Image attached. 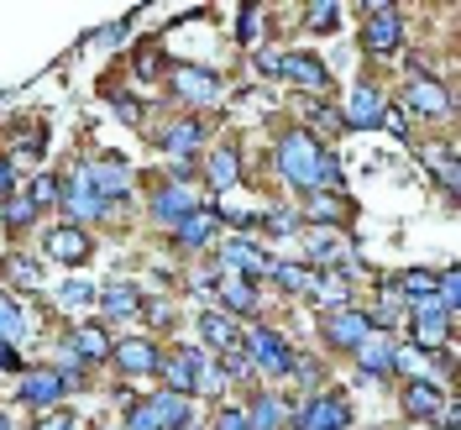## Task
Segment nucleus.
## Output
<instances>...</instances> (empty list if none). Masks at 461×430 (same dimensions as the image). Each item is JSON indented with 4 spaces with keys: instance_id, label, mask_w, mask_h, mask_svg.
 <instances>
[{
    "instance_id": "obj_9",
    "label": "nucleus",
    "mask_w": 461,
    "mask_h": 430,
    "mask_svg": "<svg viewBox=\"0 0 461 430\" xmlns=\"http://www.w3.org/2000/svg\"><path fill=\"white\" fill-rule=\"evenodd\" d=\"M221 262H226V268H236V273H247V279L273 273L267 252H262V247H252V242H226V247H221Z\"/></svg>"
},
{
    "instance_id": "obj_37",
    "label": "nucleus",
    "mask_w": 461,
    "mask_h": 430,
    "mask_svg": "<svg viewBox=\"0 0 461 430\" xmlns=\"http://www.w3.org/2000/svg\"><path fill=\"white\" fill-rule=\"evenodd\" d=\"M221 299L230 310H252V288H241V284H221Z\"/></svg>"
},
{
    "instance_id": "obj_43",
    "label": "nucleus",
    "mask_w": 461,
    "mask_h": 430,
    "mask_svg": "<svg viewBox=\"0 0 461 430\" xmlns=\"http://www.w3.org/2000/svg\"><path fill=\"white\" fill-rule=\"evenodd\" d=\"M310 210H315V221H341V200H315Z\"/></svg>"
},
{
    "instance_id": "obj_25",
    "label": "nucleus",
    "mask_w": 461,
    "mask_h": 430,
    "mask_svg": "<svg viewBox=\"0 0 461 430\" xmlns=\"http://www.w3.org/2000/svg\"><path fill=\"white\" fill-rule=\"evenodd\" d=\"M22 325H27V320H22V305H16L11 294H0V342L16 346L22 342Z\"/></svg>"
},
{
    "instance_id": "obj_19",
    "label": "nucleus",
    "mask_w": 461,
    "mask_h": 430,
    "mask_svg": "<svg viewBox=\"0 0 461 430\" xmlns=\"http://www.w3.org/2000/svg\"><path fill=\"white\" fill-rule=\"evenodd\" d=\"M58 394H63V373H53V368H37V373H27V383H22V399L27 404H53Z\"/></svg>"
},
{
    "instance_id": "obj_35",
    "label": "nucleus",
    "mask_w": 461,
    "mask_h": 430,
    "mask_svg": "<svg viewBox=\"0 0 461 430\" xmlns=\"http://www.w3.org/2000/svg\"><path fill=\"white\" fill-rule=\"evenodd\" d=\"M320 189H341V163L330 152H320Z\"/></svg>"
},
{
    "instance_id": "obj_45",
    "label": "nucleus",
    "mask_w": 461,
    "mask_h": 430,
    "mask_svg": "<svg viewBox=\"0 0 461 430\" xmlns=\"http://www.w3.org/2000/svg\"><path fill=\"white\" fill-rule=\"evenodd\" d=\"M215 430H247V415H241V409H221Z\"/></svg>"
},
{
    "instance_id": "obj_33",
    "label": "nucleus",
    "mask_w": 461,
    "mask_h": 430,
    "mask_svg": "<svg viewBox=\"0 0 461 430\" xmlns=\"http://www.w3.org/2000/svg\"><path fill=\"white\" fill-rule=\"evenodd\" d=\"M273 425H278V404H273L267 394H262V399H258V409L247 415V430H273Z\"/></svg>"
},
{
    "instance_id": "obj_10",
    "label": "nucleus",
    "mask_w": 461,
    "mask_h": 430,
    "mask_svg": "<svg viewBox=\"0 0 461 430\" xmlns=\"http://www.w3.org/2000/svg\"><path fill=\"white\" fill-rule=\"evenodd\" d=\"M446 325H451V316L435 299H414V336L425 346H446Z\"/></svg>"
},
{
    "instance_id": "obj_21",
    "label": "nucleus",
    "mask_w": 461,
    "mask_h": 430,
    "mask_svg": "<svg viewBox=\"0 0 461 430\" xmlns=\"http://www.w3.org/2000/svg\"><path fill=\"white\" fill-rule=\"evenodd\" d=\"M68 352H74V357H85V362H95V357H105V352H111V336H105L100 325H79V331H74V342H68Z\"/></svg>"
},
{
    "instance_id": "obj_39",
    "label": "nucleus",
    "mask_w": 461,
    "mask_h": 430,
    "mask_svg": "<svg viewBox=\"0 0 461 430\" xmlns=\"http://www.w3.org/2000/svg\"><path fill=\"white\" fill-rule=\"evenodd\" d=\"M58 200V184L53 178H37V184H32V210H37V205H53Z\"/></svg>"
},
{
    "instance_id": "obj_1",
    "label": "nucleus",
    "mask_w": 461,
    "mask_h": 430,
    "mask_svg": "<svg viewBox=\"0 0 461 430\" xmlns=\"http://www.w3.org/2000/svg\"><path fill=\"white\" fill-rule=\"evenodd\" d=\"M278 169H284L288 184L320 189V147L310 142L304 132H294V137H284V147H278Z\"/></svg>"
},
{
    "instance_id": "obj_7",
    "label": "nucleus",
    "mask_w": 461,
    "mask_h": 430,
    "mask_svg": "<svg viewBox=\"0 0 461 430\" xmlns=\"http://www.w3.org/2000/svg\"><path fill=\"white\" fill-rule=\"evenodd\" d=\"M273 74H284L304 89H325V69L310 53H273Z\"/></svg>"
},
{
    "instance_id": "obj_17",
    "label": "nucleus",
    "mask_w": 461,
    "mask_h": 430,
    "mask_svg": "<svg viewBox=\"0 0 461 430\" xmlns=\"http://www.w3.org/2000/svg\"><path fill=\"white\" fill-rule=\"evenodd\" d=\"M95 305H100L111 320H131V316H137V305H142V294H137L131 284H111V288H100V299H95Z\"/></svg>"
},
{
    "instance_id": "obj_36",
    "label": "nucleus",
    "mask_w": 461,
    "mask_h": 430,
    "mask_svg": "<svg viewBox=\"0 0 461 430\" xmlns=\"http://www.w3.org/2000/svg\"><path fill=\"white\" fill-rule=\"evenodd\" d=\"M11 279H16L22 288H37V284H42V273H37L27 258H11Z\"/></svg>"
},
{
    "instance_id": "obj_42",
    "label": "nucleus",
    "mask_w": 461,
    "mask_h": 430,
    "mask_svg": "<svg viewBox=\"0 0 461 430\" xmlns=\"http://www.w3.org/2000/svg\"><path fill=\"white\" fill-rule=\"evenodd\" d=\"M37 430H85V425H79V415H48Z\"/></svg>"
},
{
    "instance_id": "obj_47",
    "label": "nucleus",
    "mask_w": 461,
    "mask_h": 430,
    "mask_svg": "<svg viewBox=\"0 0 461 430\" xmlns=\"http://www.w3.org/2000/svg\"><path fill=\"white\" fill-rule=\"evenodd\" d=\"M377 126H388L393 137H403V111H388V105H383V121H377Z\"/></svg>"
},
{
    "instance_id": "obj_24",
    "label": "nucleus",
    "mask_w": 461,
    "mask_h": 430,
    "mask_svg": "<svg viewBox=\"0 0 461 430\" xmlns=\"http://www.w3.org/2000/svg\"><path fill=\"white\" fill-rule=\"evenodd\" d=\"M189 210H194V200H189V195H184L178 184H173V189H163V195L152 200V215H158V221H173V226H178V221H184Z\"/></svg>"
},
{
    "instance_id": "obj_23",
    "label": "nucleus",
    "mask_w": 461,
    "mask_h": 430,
    "mask_svg": "<svg viewBox=\"0 0 461 430\" xmlns=\"http://www.w3.org/2000/svg\"><path fill=\"white\" fill-rule=\"evenodd\" d=\"M210 231H215V210H189L178 221V242L184 247H200V242H210Z\"/></svg>"
},
{
    "instance_id": "obj_50",
    "label": "nucleus",
    "mask_w": 461,
    "mask_h": 430,
    "mask_svg": "<svg viewBox=\"0 0 461 430\" xmlns=\"http://www.w3.org/2000/svg\"><path fill=\"white\" fill-rule=\"evenodd\" d=\"M0 430H11V415H5V409H0Z\"/></svg>"
},
{
    "instance_id": "obj_18",
    "label": "nucleus",
    "mask_w": 461,
    "mask_h": 430,
    "mask_svg": "<svg viewBox=\"0 0 461 430\" xmlns=\"http://www.w3.org/2000/svg\"><path fill=\"white\" fill-rule=\"evenodd\" d=\"M346 121H351V126H377V121H383V100H377L367 85H357L351 100H346Z\"/></svg>"
},
{
    "instance_id": "obj_3",
    "label": "nucleus",
    "mask_w": 461,
    "mask_h": 430,
    "mask_svg": "<svg viewBox=\"0 0 461 430\" xmlns=\"http://www.w3.org/2000/svg\"><path fill=\"white\" fill-rule=\"evenodd\" d=\"M241 346L252 352V362H258L262 373H294V352H288L284 336H273V331H252Z\"/></svg>"
},
{
    "instance_id": "obj_46",
    "label": "nucleus",
    "mask_w": 461,
    "mask_h": 430,
    "mask_svg": "<svg viewBox=\"0 0 461 430\" xmlns=\"http://www.w3.org/2000/svg\"><path fill=\"white\" fill-rule=\"evenodd\" d=\"M435 420H440V430H456V425H461V415H456V404L446 399V404H440V415H435Z\"/></svg>"
},
{
    "instance_id": "obj_38",
    "label": "nucleus",
    "mask_w": 461,
    "mask_h": 430,
    "mask_svg": "<svg viewBox=\"0 0 461 430\" xmlns=\"http://www.w3.org/2000/svg\"><path fill=\"white\" fill-rule=\"evenodd\" d=\"M258 32H262V16H258V11H241V22H236V37H241V42H258Z\"/></svg>"
},
{
    "instance_id": "obj_40",
    "label": "nucleus",
    "mask_w": 461,
    "mask_h": 430,
    "mask_svg": "<svg viewBox=\"0 0 461 430\" xmlns=\"http://www.w3.org/2000/svg\"><path fill=\"white\" fill-rule=\"evenodd\" d=\"M32 215H37V210H32V200H11V205H5V221H11V226H27Z\"/></svg>"
},
{
    "instance_id": "obj_12",
    "label": "nucleus",
    "mask_w": 461,
    "mask_h": 430,
    "mask_svg": "<svg viewBox=\"0 0 461 430\" xmlns=\"http://www.w3.org/2000/svg\"><path fill=\"white\" fill-rule=\"evenodd\" d=\"M48 258H58V262H85L89 258V236L79 226L48 231Z\"/></svg>"
},
{
    "instance_id": "obj_5",
    "label": "nucleus",
    "mask_w": 461,
    "mask_h": 430,
    "mask_svg": "<svg viewBox=\"0 0 461 430\" xmlns=\"http://www.w3.org/2000/svg\"><path fill=\"white\" fill-rule=\"evenodd\" d=\"M325 336L336 346H346V352H357V346L373 336V320L357 316V310H330V316H325Z\"/></svg>"
},
{
    "instance_id": "obj_4",
    "label": "nucleus",
    "mask_w": 461,
    "mask_h": 430,
    "mask_svg": "<svg viewBox=\"0 0 461 430\" xmlns=\"http://www.w3.org/2000/svg\"><path fill=\"white\" fill-rule=\"evenodd\" d=\"M362 48H367V53H393V48H399V11H393V5H373V11H367Z\"/></svg>"
},
{
    "instance_id": "obj_44",
    "label": "nucleus",
    "mask_w": 461,
    "mask_h": 430,
    "mask_svg": "<svg viewBox=\"0 0 461 430\" xmlns=\"http://www.w3.org/2000/svg\"><path fill=\"white\" fill-rule=\"evenodd\" d=\"M393 368H409V373H425V357H420V352H393Z\"/></svg>"
},
{
    "instance_id": "obj_27",
    "label": "nucleus",
    "mask_w": 461,
    "mask_h": 430,
    "mask_svg": "<svg viewBox=\"0 0 461 430\" xmlns=\"http://www.w3.org/2000/svg\"><path fill=\"white\" fill-rule=\"evenodd\" d=\"M435 288H440V310H446V316H456V310H461V279H456V268H446V273L435 279Z\"/></svg>"
},
{
    "instance_id": "obj_26",
    "label": "nucleus",
    "mask_w": 461,
    "mask_h": 430,
    "mask_svg": "<svg viewBox=\"0 0 461 430\" xmlns=\"http://www.w3.org/2000/svg\"><path fill=\"white\" fill-rule=\"evenodd\" d=\"M210 184L215 189H236V152L230 147H215L210 152Z\"/></svg>"
},
{
    "instance_id": "obj_8",
    "label": "nucleus",
    "mask_w": 461,
    "mask_h": 430,
    "mask_svg": "<svg viewBox=\"0 0 461 430\" xmlns=\"http://www.w3.org/2000/svg\"><path fill=\"white\" fill-rule=\"evenodd\" d=\"M299 430H346V404L330 394H315L299 415Z\"/></svg>"
},
{
    "instance_id": "obj_32",
    "label": "nucleus",
    "mask_w": 461,
    "mask_h": 430,
    "mask_svg": "<svg viewBox=\"0 0 461 430\" xmlns=\"http://www.w3.org/2000/svg\"><path fill=\"white\" fill-rule=\"evenodd\" d=\"M304 16H310V27H315V32H330L336 22H341V5H330V0H315Z\"/></svg>"
},
{
    "instance_id": "obj_49",
    "label": "nucleus",
    "mask_w": 461,
    "mask_h": 430,
    "mask_svg": "<svg viewBox=\"0 0 461 430\" xmlns=\"http://www.w3.org/2000/svg\"><path fill=\"white\" fill-rule=\"evenodd\" d=\"M0 189H16V173H11V163H0Z\"/></svg>"
},
{
    "instance_id": "obj_20",
    "label": "nucleus",
    "mask_w": 461,
    "mask_h": 430,
    "mask_svg": "<svg viewBox=\"0 0 461 430\" xmlns=\"http://www.w3.org/2000/svg\"><path fill=\"white\" fill-rule=\"evenodd\" d=\"M200 331H204V342L215 346V352H241V331H236L226 316H215V310L200 316Z\"/></svg>"
},
{
    "instance_id": "obj_34",
    "label": "nucleus",
    "mask_w": 461,
    "mask_h": 430,
    "mask_svg": "<svg viewBox=\"0 0 461 430\" xmlns=\"http://www.w3.org/2000/svg\"><path fill=\"white\" fill-rule=\"evenodd\" d=\"M95 299H100V294H95L89 284H79V279L63 284V305H68V310H85V305H95Z\"/></svg>"
},
{
    "instance_id": "obj_6",
    "label": "nucleus",
    "mask_w": 461,
    "mask_h": 430,
    "mask_svg": "<svg viewBox=\"0 0 461 430\" xmlns=\"http://www.w3.org/2000/svg\"><path fill=\"white\" fill-rule=\"evenodd\" d=\"M173 89H178L184 100H194V105H204V100H215V95H221V79H215L210 69H194V63H178V69H173Z\"/></svg>"
},
{
    "instance_id": "obj_51",
    "label": "nucleus",
    "mask_w": 461,
    "mask_h": 430,
    "mask_svg": "<svg viewBox=\"0 0 461 430\" xmlns=\"http://www.w3.org/2000/svg\"><path fill=\"white\" fill-rule=\"evenodd\" d=\"M0 100H5V95H0Z\"/></svg>"
},
{
    "instance_id": "obj_2",
    "label": "nucleus",
    "mask_w": 461,
    "mask_h": 430,
    "mask_svg": "<svg viewBox=\"0 0 461 430\" xmlns=\"http://www.w3.org/2000/svg\"><path fill=\"white\" fill-rule=\"evenodd\" d=\"M189 420V404L178 399V394H158V399H147L131 409V430H173Z\"/></svg>"
},
{
    "instance_id": "obj_11",
    "label": "nucleus",
    "mask_w": 461,
    "mask_h": 430,
    "mask_svg": "<svg viewBox=\"0 0 461 430\" xmlns=\"http://www.w3.org/2000/svg\"><path fill=\"white\" fill-rule=\"evenodd\" d=\"M440 404H446V389H435V383H425V378H414V383L403 389V409H409L414 420H435Z\"/></svg>"
},
{
    "instance_id": "obj_29",
    "label": "nucleus",
    "mask_w": 461,
    "mask_h": 430,
    "mask_svg": "<svg viewBox=\"0 0 461 430\" xmlns=\"http://www.w3.org/2000/svg\"><path fill=\"white\" fill-rule=\"evenodd\" d=\"M200 137H204L200 121H178V126H168V152H189Z\"/></svg>"
},
{
    "instance_id": "obj_48",
    "label": "nucleus",
    "mask_w": 461,
    "mask_h": 430,
    "mask_svg": "<svg viewBox=\"0 0 461 430\" xmlns=\"http://www.w3.org/2000/svg\"><path fill=\"white\" fill-rule=\"evenodd\" d=\"M16 362H22V357H16V346L0 342V368H16Z\"/></svg>"
},
{
    "instance_id": "obj_31",
    "label": "nucleus",
    "mask_w": 461,
    "mask_h": 430,
    "mask_svg": "<svg viewBox=\"0 0 461 430\" xmlns=\"http://www.w3.org/2000/svg\"><path fill=\"white\" fill-rule=\"evenodd\" d=\"M310 258H320V262H341V258H346V242L325 231V236H315V242H310Z\"/></svg>"
},
{
    "instance_id": "obj_28",
    "label": "nucleus",
    "mask_w": 461,
    "mask_h": 430,
    "mask_svg": "<svg viewBox=\"0 0 461 430\" xmlns=\"http://www.w3.org/2000/svg\"><path fill=\"white\" fill-rule=\"evenodd\" d=\"M399 288H403V294H414V299H430V294H435V273H430V268H409V273L399 279Z\"/></svg>"
},
{
    "instance_id": "obj_30",
    "label": "nucleus",
    "mask_w": 461,
    "mask_h": 430,
    "mask_svg": "<svg viewBox=\"0 0 461 430\" xmlns=\"http://www.w3.org/2000/svg\"><path fill=\"white\" fill-rule=\"evenodd\" d=\"M273 279H278L284 288H294V294H299V288H315V273H310V268H294V262L273 268Z\"/></svg>"
},
{
    "instance_id": "obj_14",
    "label": "nucleus",
    "mask_w": 461,
    "mask_h": 430,
    "mask_svg": "<svg viewBox=\"0 0 461 430\" xmlns=\"http://www.w3.org/2000/svg\"><path fill=\"white\" fill-rule=\"evenodd\" d=\"M393 352H399V346L388 342V336H367V342L357 346V362H362V373L388 378L393 373Z\"/></svg>"
},
{
    "instance_id": "obj_13",
    "label": "nucleus",
    "mask_w": 461,
    "mask_h": 430,
    "mask_svg": "<svg viewBox=\"0 0 461 430\" xmlns=\"http://www.w3.org/2000/svg\"><path fill=\"white\" fill-rule=\"evenodd\" d=\"M58 200L74 210V221H95V215H105V200H100V195H95V189L85 184V173H79L68 189H58Z\"/></svg>"
},
{
    "instance_id": "obj_41",
    "label": "nucleus",
    "mask_w": 461,
    "mask_h": 430,
    "mask_svg": "<svg viewBox=\"0 0 461 430\" xmlns=\"http://www.w3.org/2000/svg\"><path fill=\"white\" fill-rule=\"evenodd\" d=\"M435 169H440V184H446V189H456V158H451V147L435 158Z\"/></svg>"
},
{
    "instance_id": "obj_15",
    "label": "nucleus",
    "mask_w": 461,
    "mask_h": 430,
    "mask_svg": "<svg viewBox=\"0 0 461 430\" xmlns=\"http://www.w3.org/2000/svg\"><path fill=\"white\" fill-rule=\"evenodd\" d=\"M79 173H85V184L100 195V200H115V195H126V189H131V178L115 169V163H89V169H79Z\"/></svg>"
},
{
    "instance_id": "obj_16",
    "label": "nucleus",
    "mask_w": 461,
    "mask_h": 430,
    "mask_svg": "<svg viewBox=\"0 0 461 430\" xmlns=\"http://www.w3.org/2000/svg\"><path fill=\"white\" fill-rule=\"evenodd\" d=\"M403 100H409V111H414V115H446V111H451V100H446V89L435 85V79H414Z\"/></svg>"
},
{
    "instance_id": "obj_22",
    "label": "nucleus",
    "mask_w": 461,
    "mask_h": 430,
    "mask_svg": "<svg viewBox=\"0 0 461 430\" xmlns=\"http://www.w3.org/2000/svg\"><path fill=\"white\" fill-rule=\"evenodd\" d=\"M115 357H121V368H126V373H152V368H158L152 342H121V346H115Z\"/></svg>"
}]
</instances>
